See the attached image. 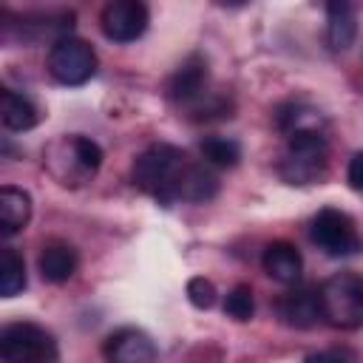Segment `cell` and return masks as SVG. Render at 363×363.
Returning <instances> with one entry per match:
<instances>
[{
    "instance_id": "cell-4",
    "label": "cell",
    "mask_w": 363,
    "mask_h": 363,
    "mask_svg": "<svg viewBox=\"0 0 363 363\" xmlns=\"http://www.w3.org/2000/svg\"><path fill=\"white\" fill-rule=\"evenodd\" d=\"M320 320L335 329H360L363 326V278L354 272H335L318 286Z\"/></svg>"
},
{
    "instance_id": "cell-8",
    "label": "cell",
    "mask_w": 363,
    "mask_h": 363,
    "mask_svg": "<svg viewBox=\"0 0 363 363\" xmlns=\"http://www.w3.org/2000/svg\"><path fill=\"white\" fill-rule=\"evenodd\" d=\"M150 11L142 0H111L99 11V28L113 43H133L147 31Z\"/></svg>"
},
{
    "instance_id": "cell-18",
    "label": "cell",
    "mask_w": 363,
    "mask_h": 363,
    "mask_svg": "<svg viewBox=\"0 0 363 363\" xmlns=\"http://www.w3.org/2000/svg\"><path fill=\"white\" fill-rule=\"evenodd\" d=\"M275 125L284 136H292V133H303V130H323L326 128V119L318 108L306 105V102H284L278 111H275Z\"/></svg>"
},
{
    "instance_id": "cell-10",
    "label": "cell",
    "mask_w": 363,
    "mask_h": 363,
    "mask_svg": "<svg viewBox=\"0 0 363 363\" xmlns=\"http://www.w3.org/2000/svg\"><path fill=\"white\" fill-rule=\"evenodd\" d=\"M204 94H210V68H207V57L196 51V54H190L170 74V79H167V96L179 108H190Z\"/></svg>"
},
{
    "instance_id": "cell-7",
    "label": "cell",
    "mask_w": 363,
    "mask_h": 363,
    "mask_svg": "<svg viewBox=\"0 0 363 363\" xmlns=\"http://www.w3.org/2000/svg\"><path fill=\"white\" fill-rule=\"evenodd\" d=\"M45 65H48V74L60 85L77 88V85H85L96 74V51L91 43L71 34V37H65L48 48Z\"/></svg>"
},
{
    "instance_id": "cell-6",
    "label": "cell",
    "mask_w": 363,
    "mask_h": 363,
    "mask_svg": "<svg viewBox=\"0 0 363 363\" xmlns=\"http://www.w3.org/2000/svg\"><path fill=\"white\" fill-rule=\"evenodd\" d=\"M309 238L332 258H349L363 250V238L349 213L337 207H323L309 221Z\"/></svg>"
},
{
    "instance_id": "cell-23",
    "label": "cell",
    "mask_w": 363,
    "mask_h": 363,
    "mask_svg": "<svg viewBox=\"0 0 363 363\" xmlns=\"http://www.w3.org/2000/svg\"><path fill=\"white\" fill-rule=\"evenodd\" d=\"M303 363H357L354 352L346 346H332V349H320V352H309L303 357Z\"/></svg>"
},
{
    "instance_id": "cell-9",
    "label": "cell",
    "mask_w": 363,
    "mask_h": 363,
    "mask_svg": "<svg viewBox=\"0 0 363 363\" xmlns=\"http://www.w3.org/2000/svg\"><path fill=\"white\" fill-rule=\"evenodd\" d=\"M74 28V11H40V14H23V23H3V40H11L14 31L23 43H40V40H51L60 43L65 37H71Z\"/></svg>"
},
{
    "instance_id": "cell-2",
    "label": "cell",
    "mask_w": 363,
    "mask_h": 363,
    "mask_svg": "<svg viewBox=\"0 0 363 363\" xmlns=\"http://www.w3.org/2000/svg\"><path fill=\"white\" fill-rule=\"evenodd\" d=\"M43 167L62 187H82L102 167V147L82 133L57 136L43 150Z\"/></svg>"
},
{
    "instance_id": "cell-24",
    "label": "cell",
    "mask_w": 363,
    "mask_h": 363,
    "mask_svg": "<svg viewBox=\"0 0 363 363\" xmlns=\"http://www.w3.org/2000/svg\"><path fill=\"white\" fill-rule=\"evenodd\" d=\"M346 182H349V187H352L357 196H363V150H357V153L349 159Z\"/></svg>"
},
{
    "instance_id": "cell-19",
    "label": "cell",
    "mask_w": 363,
    "mask_h": 363,
    "mask_svg": "<svg viewBox=\"0 0 363 363\" xmlns=\"http://www.w3.org/2000/svg\"><path fill=\"white\" fill-rule=\"evenodd\" d=\"M28 278H26V261L14 247H0V295L3 298H14L26 289Z\"/></svg>"
},
{
    "instance_id": "cell-11",
    "label": "cell",
    "mask_w": 363,
    "mask_h": 363,
    "mask_svg": "<svg viewBox=\"0 0 363 363\" xmlns=\"http://www.w3.org/2000/svg\"><path fill=\"white\" fill-rule=\"evenodd\" d=\"M156 354L153 337L136 326H122L102 343V357L108 363H156Z\"/></svg>"
},
{
    "instance_id": "cell-12",
    "label": "cell",
    "mask_w": 363,
    "mask_h": 363,
    "mask_svg": "<svg viewBox=\"0 0 363 363\" xmlns=\"http://www.w3.org/2000/svg\"><path fill=\"white\" fill-rule=\"evenodd\" d=\"M278 309V318L286 323V326H295V329H312L318 320H320V303H318V289L312 286H298L284 292L275 303Z\"/></svg>"
},
{
    "instance_id": "cell-20",
    "label": "cell",
    "mask_w": 363,
    "mask_h": 363,
    "mask_svg": "<svg viewBox=\"0 0 363 363\" xmlns=\"http://www.w3.org/2000/svg\"><path fill=\"white\" fill-rule=\"evenodd\" d=\"M199 150L204 164H213V167H235L241 159V145L233 136H218V133L204 136Z\"/></svg>"
},
{
    "instance_id": "cell-21",
    "label": "cell",
    "mask_w": 363,
    "mask_h": 363,
    "mask_svg": "<svg viewBox=\"0 0 363 363\" xmlns=\"http://www.w3.org/2000/svg\"><path fill=\"white\" fill-rule=\"evenodd\" d=\"M224 312H227L233 320L247 323V320L255 315V298H252V289H250L247 284L233 286V289L227 292V298H224Z\"/></svg>"
},
{
    "instance_id": "cell-5",
    "label": "cell",
    "mask_w": 363,
    "mask_h": 363,
    "mask_svg": "<svg viewBox=\"0 0 363 363\" xmlns=\"http://www.w3.org/2000/svg\"><path fill=\"white\" fill-rule=\"evenodd\" d=\"M3 363H57L54 335L31 320H14L0 332Z\"/></svg>"
},
{
    "instance_id": "cell-14",
    "label": "cell",
    "mask_w": 363,
    "mask_h": 363,
    "mask_svg": "<svg viewBox=\"0 0 363 363\" xmlns=\"http://www.w3.org/2000/svg\"><path fill=\"white\" fill-rule=\"evenodd\" d=\"M77 264H79L77 250L65 241H48L37 255V269L48 284H65L68 278H74Z\"/></svg>"
},
{
    "instance_id": "cell-15",
    "label": "cell",
    "mask_w": 363,
    "mask_h": 363,
    "mask_svg": "<svg viewBox=\"0 0 363 363\" xmlns=\"http://www.w3.org/2000/svg\"><path fill=\"white\" fill-rule=\"evenodd\" d=\"M0 122L6 130H14V133L31 130L40 122V108L34 105L31 96L14 88H3L0 91Z\"/></svg>"
},
{
    "instance_id": "cell-22",
    "label": "cell",
    "mask_w": 363,
    "mask_h": 363,
    "mask_svg": "<svg viewBox=\"0 0 363 363\" xmlns=\"http://www.w3.org/2000/svg\"><path fill=\"white\" fill-rule=\"evenodd\" d=\"M216 286H213V281H207L204 275H196V278H190L187 281V301L196 306V309H210L213 303H216Z\"/></svg>"
},
{
    "instance_id": "cell-13",
    "label": "cell",
    "mask_w": 363,
    "mask_h": 363,
    "mask_svg": "<svg viewBox=\"0 0 363 363\" xmlns=\"http://www.w3.org/2000/svg\"><path fill=\"white\" fill-rule=\"evenodd\" d=\"M261 267H264V272L272 281H278L284 286H295L301 281V272H303V258H301L295 244H289V241H269L264 247Z\"/></svg>"
},
{
    "instance_id": "cell-3",
    "label": "cell",
    "mask_w": 363,
    "mask_h": 363,
    "mask_svg": "<svg viewBox=\"0 0 363 363\" xmlns=\"http://www.w3.org/2000/svg\"><path fill=\"white\" fill-rule=\"evenodd\" d=\"M329 145L323 130H303L286 136V147L278 159V176L286 184H315L326 176Z\"/></svg>"
},
{
    "instance_id": "cell-17",
    "label": "cell",
    "mask_w": 363,
    "mask_h": 363,
    "mask_svg": "<svg viewBox=\"0 0 363 363\" xmlns=\"http://www.w3.org/2000/svg\"><path fill=\"white\" fill-rule=\"evenodd\" d=\"M31 218V196L23 187L6 184L0 190V233L9 238L20 233Z\"/></svg>"
},
{
    "instance_id": "cell-1",
    "label": "cell",
    "mask_w": 363,
    "mask_h": 363,
    "mask_svg": "<svg viewBox=\"0 0 363 363\" xmlns=\"http://www.w3.org/2000/svg\"><path fill=\"white\" fill-rule=\"evenodd\" d=\"M187 167H190V159L182 147L159 142L133 159L130 179L136 190H142L162 207H170L182 196V182H184Z\"/></svg>"
},
{
    "instance_id": "cell-16",
    "label": "cell",
    "mask_w": 363,
    "mask_h": 363,
    "mask_svg": "<svg viewBox=\"0 0 363 363\" xmlns=\"http://www.w3.org/2000/svg\"><path fill=\"white\" fill-rule=\"evenodd\" d=\"M357 37V14L354 6L335 0L326 6V43L332 51H346Z\"/></svg>"
}]
</instances>
